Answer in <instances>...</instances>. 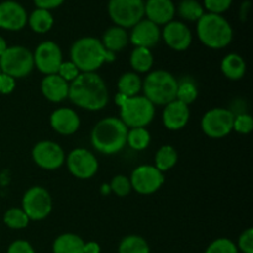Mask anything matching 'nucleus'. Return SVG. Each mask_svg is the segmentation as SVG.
Masks as SVG:
<instances>
[{
	"label": "nucleus",
	"mask_w": 253,
	"mask_h": 253,
	"mask_svg": "<svg viewBox=\"0 0 253 253\" xmlns=\"http://www.w3.org/2000/svg\"><path fill=\"white\" fill-rule=\"evenodd\" d=\"M68 98L78 108L89 111L101 110L109 103L108 86L95 72L81 73L69 84Z\"/></svg>",
	"instance_id": "f257e3e1"
},
{
	"label": "nucleus",
	"mask_w": 253,
	"mask_h": 253,
	"mask_svg": "<svg viewBox=\"0 0 253 253\" xmlns=\"http://www.w3.org/2000/svg\"><path fill=\"white\" fill-rule=\"evenodd\" d=\"M71 61L82 73H91L106 62L115 61V53L109 52L95 37H82L72 46Z\"/></svg>",
	"instance_id": "f03ea898"
},
{
	"label": "nucleus",
	"mask_w": 253,
	"mask_h": 253,
	"mask_svg": "<svg viewBox=\"0 0 253 253\" xmlns=\"http://www.w3.org/2000/svg\"><path fill=\"white\" fill-rule=\"evenodd\" d=\"M128 127L119 118L103 119L91 131L93 147L103 155H115L126 145Z\"/></svg>",
	"instance_id": "7ed1b4c3"
},
{
	"label": "nucleus",
	"mask_w": 253,
	"mask_h": 253,
	"mask_svg": "<svg viewBox=\"0 0 253 253\" xmlns=\"http://www.w3.org/2000/svg\"><path fill=\"white\" fill-rule=\"evenodd\" d=\"M197 34L202 43L209 48L220 49L230 44L234 37L231 25L217 14H204L197 24Z\"/></svg>",
	"instance_id": "20e7f679"
},
{
	"label": "nucleus",
	"mask_w": 253,
	"mask_h": 253,
	"mask_svg": "<svg viewBox=\"0 0 253 253\" xmlns=\"http://www.w3.org/2000/svg\"><path fill=\"white\" fill-rule=\"evenodd\" d=\"M116 104L120 106V120L127 127H146L155 118V105L145 96L126 98L119 93Z\"/></svg>",
	"instance_id": "39448f33"
},
{
	"label": "nucleus",
	"mask_w": 253,
	"mask_h": 253,
	"mask_svg": "<svg viewBox=\"0 0 253 253\" xmlns=\"http://www.w3.org/2000/svg\"><path fill=\"white\" fill-rule=\"evenodd\" d=\"M178 81L169 72L157 69L148 74L142 82V89L145 98H147L153 105H167L175 100Z\"/></svg>",
	"instance_id": "423d86ee"
},
{
	"label": "nucleus",
	"mask_w": 253,
	"mask_h": 253,
	"mask_svg": "<svg viewBox=\"0 0 253 253\" xmlns=\"http://www.w3.org/2000/svg\"><path fill=\"white\" fill-rule=\"evenodd\" d=\"M34 67V54L26 47H7L0 57V72L14 79L29 76Z\"/></svg>",
	"instance_id": "0eeeda50"
},
{
	"label": "nucleus",
	"mask_w": 253,
	"mask_h": 253,
	"mask_svg": "<svg viewBox=\"0 0 253 253\" xmlns=\"http://www.w3.org/2000/svg\"><path fill=\"white\" fill-rule=\"evenodd\" d=\"M109 15L123 29L133 27L145 16L143 0H109Z\"/></svg>",
	"instance_id": "6e6552de"
},
{
	"label": "nucleus",
	"mask_w": 253,
	"mask_h": 253,
	"mask_svg": "<svg viewBox=\"0 0 253 253\" xmlns=\"http://www.w3.org/2000/svg\"><path fill=\"white\" fill-rule=\"evenodd\" d=\"M22 210L32 221L43 220L52 211V198L44 188L31 187L22 198Z\"/></svg>",
	"instance_id": "1a4fd4ad"
},
{
	"label": "nucleus",
	"mask_w": 253,
	"mask_h": 253,
	"mask_svg": "<svg viewBox=\"0 0 253 253\" xmlns=\"http://www.w3.org/2000/svg\"><path fill=\"white\" fill-rule=\"evenodd\" d=\"M234 113L229 109H211L203 116L202 130L209 137L222 138L234 130Z\"/></svg>",
	"instance_id": "9d476101"
},
{
	"label": "nucleus",
	"mask_w": 253,
	"mask_h": 253,
	"mask_svg": "<svg viewBox=\"0 0 253 253\" xmlns=\"http://www.w3.org/2000/svg\"><path fill=\"white\" fill-rule=\"evenodd\" d=\"M131 188L138 194L150 195L157 192L165 182L162 172L155 166L143 165L136 168L130 178Z\"/></svg>",
	"instance_id": "9b49d317"
},
{
	"label": "nucleus",
	"mask_w": 253,
	"mask_h": 253,
	"mask_svg": "<svg viewBox=\"0 0 253 253\" xmlns=\"http://www.w3.org/2000/svg\"><path fill=\"white\" fill-rule=\"evenodd\" d=\"M32 160L42 169L54 170L63 166L66 155L58 143L53 141H41L32 148Z\"/></svg>",
	"instance_id": "f8f14e48"
},
{
	"label": "nucleus",
	"mask_w": 253,
	"mask_h": 253,
	"mask_svg": "<svg viewBox=\"0 0 253 253\" xmlns=\"http://www.w3.org/2000/svg\"><path fill=\"white\" fill-rule=\"evenodd\" d=\"M67 167L78 179H90L98 172L99 163L95 156L85 148H76L67 156Z\"/></svg>",
	"instance_id": "ddd939ff"
},
{
	"label": "nucleus",
	"mask_w": 253,
	"mask_h": 253,
	"mask_svg": "<svg viewBox=\"0 0 253 253\" xmlns=\"http://www.w3.org/2000/svg\"><path fill=\"white\" fill-rule=\"evenodd\" d=\"M34 54V64L44 76L57 74L59 66L63 62L62 51L53 41H44L37 46Z\"/></svg>",
	"instance_id": "4468645a"
},
{
	"label": "nucleus",
	"mask_w": 253,
	"mask_h": 253,
	"mask_svg": "<svg viewBox=\"0 0 253 253\" xmlns=\"http://www.w3.org/2000/svg\"><path fill=\"white\" fill-rule=\"evenodd\" d=\"M27 12L21 4L12 0L0 2V27L9 31H19L27 24Z\"/></svg>",
	"instance_id": "2eb2a0df"
},
{
	"label": "nucleus",
	"mask_w": 253,
	"mask_h": 253,
	"mask_svg": "<svg viewBox=\"0 0 253 253\" xmlns=\"http://www.w3.org/2000/svg\"><path fill=\"white\" fill-rule=\"evenodd\" d=\"M162 37L168 47L174 51H185L192 44V32L189 27L180 21H170L165 25Z\"/></svg>",
	"instance_id": "dca6fc26"
},
{
	"label": "nucleus",
	"mask_w": 253,
	"mask_h": 253,
	"mask_svg": "<svg viewBox=\"0 0 253 253\" xmlns=\"http://www.w3.org/2000/svg\"><path fill=\"white\" fill-rule=\"evenodd\" d=\"M161 40V30L158 25L153 24L147 19H142L132 27L128 41L135 47H145L150 49L156 46Z\"/></svg>",
	"instance_id": "f3484780"
},
{
	"label": "nucleus",
	"mask_w": 253,
	"mask_h": 253,
	"mask_svg": "<svg viewBox=\"0 0 253 253\" xmlns=\"http://www.w3.org/2000/svg\"><path fill=\"white\" fill-rule=\"evenodd\" d=\"M190 111L188 105L179 100H173L165 105V110L162 114V120L166 127L170 131L182 130L187 126L189 121Z\"/></svg>",
	"instance_id": "a211bd4d"
},
{
	"label": "nucleus",
	"mask_w": 253,
	"mask_h": 253,
	"mask_svg": "<svg viewBox=\"0 0 253 253\" xmlns=\"http://www.w3.org/2000/svg\"><path fill=\"white\" fill-rule=\"evenodd\" d=\"M49 124L52 128L61 135H73L81 126V119L73 109L61 108L52 113Z\"/></svg>",
	"instance_id": "6ab92c4d"
},
{
	"label": "nucleus",
	"mask_w": 253,
	"mask_h": 253,
	"mask_svg": "<svg viewBox=\"0 0 253 253\" xmlns=\"http://www.w3.org/2000/svg\"><path fill=\"white\" fill-rule=\"evenodd\" d=\"M175 6L172 0H147L145 4V15L147 20L156 25H166L173 21Z\"/></svg>",
	"instance_id": "aec40b11"
},
{
	"label": "nucleus",
	"mask_w": 253,
	"mask_h": 253,
	"mask_svg": "<svg viewBox=\"0 0 253 253\" xmlns=\"http://www.w3.org/2000/svg\"><path fill=\"white\" fill-rule=\"evenodd\" d=\"M41 91L47 100L52 103H61L68 98L69 83L58 74H49L42 79Z\"/></svg>",
	"instance_id": "412c9836"
},
{
	"label": "nucleus",
	"mask_w": 253,
	"mask_h": 253,
	"mask_svg": "<svg viewBox=\"0 0 253 253\" xmlns=\"http://www.w3.org/2000/svg\"><path fill=\"white\" fill-rule=\"evenodd\" d=\"M101 43L109 52L116 53V52L125 48L126 44L128 43V35L123 27L113 26L105 31Z\"/></svg>",
	"instance_id": "4be33fe9"
},
{
	"label": "nucleus",
	"mask_w": 253,
	"mask_h": 253,
	"mask_svg": "<svg viewBox=\"0 0 253 253\" xmlns=\"http://www.w3.org/2000/svg\"><path fill=\"white\" fill-rule=\"evenodd\" d=\"M221 71L226 78L231 81H239L244 78L246 73V62L240 54L230 53L222 59Z\"/></svg>",
	"instance_id": "5701e85b"
},
{
	"label": "nucleus",
	"mask_w": 253,
	"mask_h": 253,
	"mask_svg": "<svg viewBox=\"0 0 253 253\" xmlns=\"http://www.w3.org/2000/svg\"><path fill=\"white\" fill-rule=\"evenodd\" d=\"M85 242L74 234H63L53 242V253H84Z\"/></svg>",
	"instance_id": "b1692460"
},
{
	"label": "nucleus",
	"mask_w": 253,
	"mask_h": 253,
	"mask_svg": "<svg viewBox=\"0 0 253 253\" xmlns=\"http://www.w3.org/2000/svg\"><path fill=\"white\" fill-rule=\"evenodd\" d=\"M30 27L37 34H46L53 26V16L48 10L36 9L27 17Z\"/></svg>",
	"instance_id": "393cba45"
},
{
	"label": "nucleus",
	"mask_w": 253,
	"mask_h": 253,
	"mask_svg": "<svg viewBox=\"0 0 253 253\" xmlns=\"http://www.w3.org/2000/svg\"><path fill=\"white\" fill-rule=\"evenodd\" d=\"M130 64L136 72H140V73L151 71L153 66L152 52L145 47H135V49L131 52Z\"/></svg>",
	"instance_id": "a878e982"
},
{
	"label": "nucleus",
	"mask_w": 253,
	"mask_h": 253,
	"mask_svg": "<svg viewBox=\"0 0 253 253\" xmlns=\"http://www.w3.org/2000/svg\"><path fill=\"white\" fill-rule=\"evenodd\" d=\"M118 89L119 93L125 95L126 98L136 96L142 89V81L138 77V74L133 73V72H127V73L123 74L119 79Z\"/></svg>",
	"instance_id": "bb28decb"
},
{
	"label": "nucleus",
	"mask_w": 253,
	"mask_h": 253,
	"mask_svg": "<svg viewBox=\"0 0 253 253\" xmlns=\"http://www.w3.org/2000/svg\"><path fill=\"white\" fill-rule=\"evenodd\" d=\"M178 161V153L174 147L165 145L157 151L155 157V167L161 172H167L172 169Z\"/></svg>",
	"instance_id": "cd10ccee"
},
{
	"label": "nucleus",
	"mask_w": 253,
	"mask_h": 253,
	"mask_svg": "<svg viewBox=\"0 0 253 253\" xmlns=\"http://www.w3.org/2000/svg\"><path fill=\"white\" fill-rule=\"evenodd\" d=\"M151 142V135L145 127H135L128 130L126 145L135 151H142L148 147Z\"/></svg>",
	"instance_id": "c85d7f7f"
},
{
	"label": "nucleus",
	"mask_w": 253,
	"mask_h": 253,
	"mask_svg": "<svg viewBox=\"0 0 253 253\" xmlns=\"http://www.w3.org/2000/svg\"><path fill=\"white\" fill-rule=\"evenodd\" d=\"M119 253H150V247L143 237L130 235L121 241Z\"/></svg>",
	"instance_id": "c756f323"
},
{
	"label": "nucleus",
	"mask_w": 253,
	"mask_h": 253,
	"mask_svg": "<svg viewBox=\"0 0 253 253\" xmlns=\"http://www.w3.org/2000/svg\"><path fill=\"white\" fill-rule=\"evenodd\" d=\"M180 17L188 21H198L204 12V7L197 0H182L178 7Z\"/></svg>",
	"instance_id": "7c9ffc66"
},
{
	"label": "nucleus",
	"mask_w": 253,
	"mask_h": 253,
	"mask_svg": "<svg viewBox=\"0 0 253 253\" xmlns=\"http://www.w3.org/2000/svg\"><path fill=\"white\" fill-rule=\"evenodd\" d=\"M198 98V88L195 85L194 82L192 79H183V81L178 82V88H177V95L175 99L185 105L194 103Z\"/></svg>",
	"instance_id": "2f4dec72"
},
{
	"label": "nucleus",
	"mask_w": 253,
	"mask_h": 253,
	"mask_svg": "<svg viewBox=\"0 0 253 253\" xmlns=\"http://www.w3.org/2000/svg\"><path fill=\"white\" fill-rule=\"evenodd\" d=\"M4 222L10 229L20 230L25 229L29 225L30 219L25 211L20 208H11L4 214Z\"/></svg>",
	"instance_id": "473e14b6"
},
{
	"label": "nucleus",
	"mask_w": 253,
	"mask_h": 253,
	"mask_svg": "<svg viewBox=\"0 0 253 253\" xmlns=\"http://www.w3.org/2000/svg\"><path fill=\"white\" fill-rule=\"evenodd\" d=\"M110 189L111 192L115 193L118 197H126L130 194L131 192V182L127 177L125 175H116L113 178L110 183Z\"/></svg>",
	"instance_id": "72a5a7b5"
},
{
	"label": "nucleus",
	"mask_w": 253,
	"mask_h": 253,
	"mask_svg": "<svg viewBox=\"0 0 253 253\" xmlns=\"http://www.w3.org/2000/svg\"><path fill=\"white\" fill-rule=\"evenodd\" d=\"M205 253H237V247L231 240L217 239L209 245Z\"/></svg>",
	"instance_id": "f704fd0d"
},
{
	"label": "nucleus",
	"mask_w": 253,
	"mask_h": 253,
	"mask_svg": "<svg viewBox=\"0 0 253 253\" xmlns=\"http://www.w3.org/2000/svg\"><path fill=\"white\" fill-rule=\"evenodd\" d=\"M234 130L236 132L247 135L253 130V119L249 114H240L234 119Z\"/></svg>",
	"instance_id": "c9c22d12"
},
{
	"label": "nucleus",
	"mask_w": 253,
	"mask_h": 253,
	"mask_svg": "<svg viewBox=\"0 0 253 253\" xmlns=\"http://www.w3.org/2000/svg\"><path fill=\"white\" fill-rule=\"evenodd\" d=\"M57 74L69 83V82H73L74 79L81 74V72H79V69L77 68L76 64H74L73 62L68 61V62H62Z\"/></svg>",
	"instance_id": "e433bc0d"
},
{
	"label": "nucleus",
	"mask_w": 253,
	"mask_h": 253,
	"mask_svg": "<svg viewBox=\"0 0 253 253\" xmlns=\"http://www.w3.org/2000/svg\"><path fill=\"white\" fill-rule=\"evenodd\" d=\"M232 4V0H204V6L210 14H222Z\"/></svg>",
	"instance_id": "4c0bfd02"
},
{
	"label": "nucleus",
	"mask_w": 253,
	"mask_h": 253,
	"mask_svg": "<svg viewBox=\"0 0 253 253\" xmlns=\"http://www.w3.org/2000/svg\"><path fill=\"white\" fill-rule=\"evenodd\" d=\"M239 246L244 253H253V229H247L239 239Z\"/></svg>",
	"instance_id": "58836bf2"
},
{
	"label": "nucleus",
	"mask_w": 253,
	"mask_h": 253,
	"mask_svg": "<svg viewBox=\"0 0 253 253\" xmlns=\"http://www.w3.org/2000/svg\"><path fill=\"white\" fill-rule=\"evenodd\" d=\"M15 79L7 74L0 72V94H10L15 89Z\"/></svg>",
	"instance_id": "ea45409f"
},
{
	"label": "nucleus",
	"mask_w": 253,
	"mask_h": 253,
	"mask_svg": "<svg viewBox=\"0 0 253 253\" xmlns=\"http://www.w3.org/2000/svg\"><path fill=\"white\" fill-rule=\"evenodd\" d=\"M7 253H35L31 245L24 240L14 241L7 249Z\"/></svg>",
	"instance_id": "a19ab883"
},
{
	"label": "nucleus",
	"mask_w": 253,
	"mask_h": 253,
	"mask_svg": "<svg viewBox=\"0 0 253 253\" xmlns=\"http://www.w3.org/2000/svg\"><path fill=\"white\" fill-rule=\"evenodd\" d=\"M64 0H34V2L36 4L37 9H43V10H51L56 9L59 5L63 4Z\"/></svg>",
	"instance_id": "79ce46f5"
},
{
	"label": "nucleus",
	"mask_w": 253,
	"mask_h": 253,
	"mask_svg": "<svg viewBox=\"0 0 253 253\" xmlns=\"http://www.w3.org/2000/svg\"><path fill=\"white\" fill-rule=\"evenodd\" d=\"M84 253H100V246L96 242H86L84 244Z\"/></svg>",
	"instance_id": "37998d69"
},
{
	"label": "nucleus",
	"mask_w": 253,
	"mask_h": 253,
	"mask_svg": "<svg viewBox=\"0 0 253 253\" xmlns=\"http://www.w3.org/2000/svg\"><path fill=\"white\" fill-rule=\"evenodd\" d=\"M6 48H7L6 41H5V40L2 39L1 36H0V57H1L2 53H4V52L6 51Z\"/></svg>",
	"instance_id": "c03bdc74"
},
{
	"label": "nucleus",
	"mask_w": 253,
	"mask_h": 253,
	"mask_svg": "<svg viewBox=\"0 0 253 253\" xmlns=\"http://www.w3.org/2000/svg\"><path fill=\"white\" fill-rule=\"evenodd\" d=\"M111 192V189H110V185H106V184H104L103 187H101V193H103V194H109V193Z\"/></svg>",
	"instance_id": "a18cd8bd"
}]
</instances>
